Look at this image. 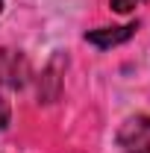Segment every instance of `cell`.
I'll return each instance as SVG.
<instances>
[{"label": "cell", "instance_id": "cell-1", "mask_svg": "<svg viewBox=\"0 0 150 153\" xmlns=\"http://www.w3.org/2000/svg\"><path fill=\"white\" fill-rule=\"evenodd\" d=\"M30 76V65L27 59L21 56L18 50H6L0 47V85H9V88H21Z\"/></svg>", "mask_w": 150, "mask_h": 153}, {"label": "cell", "instance_id": "cell-2", "mask_svg": "<svg viewBox=\"0 0 150 153\" xmlns=\"http://www.w3.org/2000/svg\"><path fill=\"white\" fill-rule=\"evenodd\" d=\"M124 153H150V118H135L121 130Z\"/></svg>", "mask_w": 150, "mask_h": 153}, {"label": "cell", "instance_id": "cell-3", "mask_svg": "<svg viewBox=\"0 0 150 153\" xmlns=\"http://www.w3.org/2000/svg\"><path fill=\"white\" fill-rule=\"evenodd\" d=\"M135 33V24H127V27H103V30H91L88 33V41L97 44V47H112V44H121Z\"/></svg>", "mask_w": 150, "mask_h": 153}, {"label": "cell", "instance_id": "cell-4", "mask_svg": "<svg viewBox=\"0 0 150 153\" xmlns=\"http://www.w3.org/2000/svg\"><path fill=\"white\" fill-rule=\"evenodd\" d=\"M144 0H112V9L115 12H121V15H127V12H132L135 6H141Z\"/></svg>", "mask_w": 150, "mask_h": 153}, {"label": "cell", "instance_id": "cell-5", "mask_svg": "<svg viewBox=\"0 0 150 153\" xmlns=\"http://www.w3.org/2000/svg\"><path fill=\"white\" fill-rule=\"evenodd\" d=\"M6 124H9V103L0 100V130H6Z\"/></svg>", "mask_w": 150, "mask_h": 153}, {"label": "cell", "instance_id": "cell-6", "mask_svg": "<svg viewBox=\"0 0 150 153\" xmlns=\"http://www.w3.org/2000/svg\"><path fill=\"white\" fill-rule=\"evenodd\" d=\"M0 6H3V0H0Z\"/></svg>", "mask_w": 150, "mask_h": 153}]
</instances>
